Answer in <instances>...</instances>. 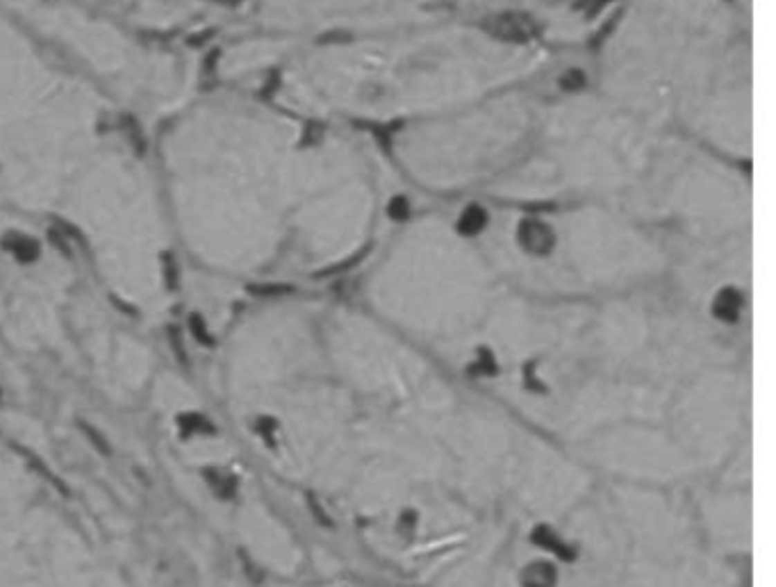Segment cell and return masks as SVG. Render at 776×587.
Masks as SVG:
<instances>
[{
  "label": "cell",
  "instance_id": "obj_6",
  "mask_svg": "<svg viewBox=\"0 0 776 587\" xmlns=\"http://www.w3.org/2000/svg\"><path fill=\"white\" fill-rule=\"evenodd\" d=\"M488 225V212L481 205H469L462 209L458 218V230L462 234H478Z\"/></svg>",
  "mask_w": 776,
  "mask_h": 587
},
{
  "label": "cell",
  "instance_id": "obj_15",
  "mask_svg": "<svg viewBox=\"0 0 776 587\" xmlns=\"http://www.w3.org/2000/svg\"><path fill=\"white\" fill-rule=\"evenodd\" d=\"M560 87L564 91H576L585 87V75L581 71H576V68H569V71H564L560 75Z\"/></svg>",
  "mask_w": 776,
  "mask_h": 587
},
{
  "label": "cell",
  "instance_id": "obj_3",
  "mask_svg": "<svg viewBox=\"0 0 776 587\" xmlns=\"http://www.w3.org/2000/svg\"><path fill=\"white\" fill-rule=\"evenodd\" d=\"M3 246L23 264L35 262L37 257L41 255V248H39L37 241L33 237H28V234H10V237L3 241Z\"/></svg>",
  "mask_w": 776,
  "mask_h": 587
},
{
  "label": "cell",
  "instance_id": "obj_16",
  "mask_svg": "<svg viewBox=\"0 0 776 587\" xmlns=\"http://www.w3.org/2000/svg\"><path fill=\"white\" fill-rule=\"evenodd\" d=\"M164 283H167L169 289L178 287V267L171 255H164Z\"/></svg>",
  "mask_w": 776,
  "mask_h": 587
},
{
  "label": "cell",
  "instance_id": "obj_5",
  "mask_svg": "<svg viewBox=\"0 0 776 587\" xmlns=\"http://www.w3.org/2000/svg\"><path fill=\"white\" fill-rule=\"evenodd\" d=\"M178 428H180V433H183L185 437L216 433L214 424H212L207 417L198 414V412H185V414H180V417H178Z\"/></svg>",
  "mask_w": 776,
  "mask_h": 587
},
{
  "label": "cell",
  "instance_id": "obj_7",
  "mask_svg": "<svg viewBox=\"0 0 776 587\" xmlns=\"http://www.w3.org/2000/svg\"><path fill=\"white\" fill-rule=\"evenodd\" d=\"M524 587H553L555 585V571L546 562H535L524 571L521 578Z\"/></svg>",
  "mask_w": 776,
  "mask_h": 587
},
{
  "label": "cell",
  "instance_id": "obj_14",
  "mask_svg": "<svg viewBox=\"0 0 776 587\" xmlns=\"http://www.w3.org/2000/svg\"><path fill=\"white\" fill-rule=\"evenodd\" d=\"M535 542H537L539 546H544V549H551V551H555V553H562V555H564V544L558 539V535L548 533L546 528L535 530Z\"/></svg>",
  "mask_w": 776,
  "mask_h": 587
},
{
  "label": "cell",
  "instance_id": "obj_8",
  "mask_svg": "<svg viewBox=\"0 0 776 587\" xmlns=\"http://www.w3.org/2000/svg\"><path fill=\"white\" fill-rule=\"evenodd\" d=\"M203 476L207 478V485L212 490H214V494L223 501H230L234 496V492H237V485H234L232 478L228 476H223L221 472H214V469H205Z\"/></svg>",
  "mask_w": 776,
  "mask_h": 587
},
{
  "label": "cell",
  "instance_id": "obj_9",
  "mask_svg": "<svg viewBox=\"0 0 776 587\" xmlns=\"http://www.w3.org/2000/svg\"><path fill=\"white\" fill-rule=\"evenodd\" d=\"M121 128H123V135L128 139V144L135 148L137 155H144L146 153V139H144V130H141V125L137 123V119H132V116H123L121 119Z\"/></svg>",
  "mask_w": 776,
  "mask_h": 587
},
{
  "label": "cell",
  "instance_id": "obj_1",
  "mask_svg": "<svg viewBox=\"0 0 776 587\" xmlns=\"http://www.w3.org/2000/svg\"><path fill=\"white\" fill-rule=\"evenodd\" d=\"M517 239H519L521 248L533 255H546L555 244L553 230L546 223L535 221V218H526V221L519 223Z\"/></svg>",
  "mask_w": 776,
  "mask_h": 587
},
{
  "label": "cell",
  "instance_id": "obj_4",
  "mask_svg": "<svg viewBox=\"0 0 776 587\" xmlns=\"http://www.w3.org/2000/svg\"><path fill=\"white\" fill-rule=\"evenodd\" d=\"M740 310H742V296L735 292V289H722V292L715 296V301H712V312L722 321H735L740 317Z\"/></svg>",
  "mask_w": 776,
  "mask_h": 587
},
{
  "label": "cell",
  "instance_id": "obj_2",
  "mask_svg": "<svg viewBox=\"0 0 776 587\" xmlns=\"http://www.w3.org/2000/svg\"><path fill=\"white\" fill-rule=\"evenodd\" d=\"M488 28L494 37L506 39V41H526L533 35L530 23L524 17H517V14H501V17H494L488 21Z\"/></svg>",
  "mask_w": 776,
  "mask_h": 587
},
{
  "label": "cell",
  "instance_id": "obj_10",
  "mask_svg": "<svg viewBox=\"0 0 776 587\" xmlns=\"http://www.w3.org/2000/svg\"><path fill=\"white\" fill-rule=\"evenodd\" d=\"M14 449H17V451L21 453V456L28 460V465L33 467L37 474H41L44 478H46V481H48V483L53 485V487H57V490L62 492V494H68V490L64 487V483H62V481L57 478V476H53V472H50V469L46 467V465H44L41 460H39L37 456H33V453H30V451H26V449H19V446H14Z\"/></svg>",
  "mask_w": 776,
  "mask_h": 587
},
{
  "label": "cell",
  "instance_id": "obj_13",
  "mask_svg": "<svg viewBox=\"0 0 776 587\" xmlns=\"http://www.w3.org/2000/svg\"><path fill=\"white\" fill-rule=\"evenodd\" d=\"M190 333L194 335L196 342L203 344V346H212V335H210L205 321H203L201 315H192L190 317Z\"/></svg>",
  "mask_w": 776,
  "mask_h": 587
},
{
  "label": "cell",
  "instance_id": "obj_18",
  "mask_svg": "<svg viewBox=\"0 0 776 587\" xmlns=\"http://www.w3.org/2000/svg\"><path fill=\"white\" fill-rule=\"evenodd\" d=\"M0 398H3V389H0Z\"/></svg>",
  "mask_w": 776,
  "mask_h": 587
},
{
  "label": "cell",
  "instance_id": "obj_11",
  "mask_svg": "<svg viewBox=\"0 0 776 587\" xmlns=\"http://www.w3.org/2000/svg\"><path fill=\"white\" fill-rule=\"evenodd\" d=\"M80 430H82V435L87 437V440L91 442V446H93V449H96L98 453H103V456H112V446H109L107 437H105L103 433H100V430H98L96 426L87 424V421H80Z\"/></svg>",
  "mask_w": 776,
  "mask_h": 587
},
{
  "label": "cell",
  "instance_id": "obj_12",
  "mask_svg": "<svg viewBox=\"0 0 776 587\" xmlns=\"http://www.w3.org/2000/svg\"><path fill=\"white\" fill-rule=\"evenodd\" d=\"M169 346H171V351H174V355H176V360L183 366H190V355H187V348H185V337H183V333L178 330L176 326H171L169 328Z\"/></svg>",
  "mask_w": 776,
  "mask_h": 587
},
{
  "label": "cell",
  "instance_id": "obj_17",
  "mask_svg": "<svg viewBox=\"0 0 776 587\" xmlns=\"http://www.w3.org/2000/svg\"><path fill=\"white\" fill-rule=\"evenodd\" d=\"M407 212H410V205H407L405 198H394L389 203V214L396 216V218H405Z\"/></svg>",
  "mask_w": 776,
  "mask_h": 587
}]
</instances>
